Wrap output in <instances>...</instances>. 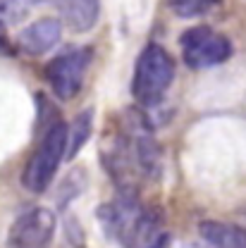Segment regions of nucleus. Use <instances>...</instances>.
<instances>
[{
    "mask_svg": "<svg viewBox=\"0 0 246 248\" xmlns=\"http://www.w3.org/2000/svg\"><path fill=\"white\" fill-rule=\"evenodd\" d=\"M175 81V60L172 55L158 46V43H148L134 67V79H131V93L134 98L151 108L155 103L163 100V95Z\"/></svg>",
    "mask_w": 246,
    "mask_h": 248,
    "instance_id": "1",
    "label": "nucleus"
},
{
    "mask_svg": "<svg viewBox=\"0 0 246 248\" xmlns=\"http://www.w3.org/2000/svg\"><path fill=\"white\" fill-rule=\"evenodd\" d=\"M55 234V215L48 208H31L17 217L7 234V248H46Z\"/></svg>",
    "mask_w": 246,
    "mask_h": 248,
    "instance_id": "5",
    "label": "nucleus"
},
{
    "mask_svg": "<svg viewBox=\"0 0 246 248\" xmlns=\"http://www.w3.org/2000/svg\"><path fill=\"white\" fill-rule=\"evenodd\" d=\"M62 36V22L60 19H53V17H46V19H38L29 24L27 29L19 31L17 36V46L22 53L27 55H43L48 53L53 46H58Z\"/></svg>",
    "mask_w": 246,
    "mask_h": 248,
    "instance_id": "6",
    "label": "nucleus"
},
{
    "mask_svg": "<svg viewBox=\"0 0 246 248\" xmlns=\"http://www.w3.org/2000/svg\"><path fill=\"white\" fill-rule=\"evenodd\" d=\"M65 136H67V126L62 122L50 124L43 131V139H41L38 148L33 151V155L29 157L24 174H22V184L27 191L43 193L50 186L60 162L65 160Z\"/></svg>",
    "mask_w": 246,
    "mask_h": 248,
    "instance_id": "2",
    "label": "nucleus"
},
{
    "mask_svg": "<svg viewBox=\"0 0 246 248\" xmlns=\"http://www.w3.org/2000/svg\"><path fill=\"white\" fill-rule=\"evenodd\" d=\"M0 53H2V55H12V43H10V38H7L5 22H0Z\"/></svg>",
    "mask_w": 246,
    "mask_h": 248,
    "instance_id": "12",
    "label": "nucleus"
},
{
    "mask_svg": "<svg viewBox=\"0 0 246 248\" xmlns=\"http://www.w3.org/2000/svg\"><path fill=\"white\" fill-rule=\"evenodd\" d=\"M60 10L62 24L67 29L84 33L96 27L100 15V0H55Z\"/></svg>",
    "mask_w": 246,
    "mask_h": 248,
    "instance_id": "7",
    "label": "nucleus"
},
{
    "mask_svg": "<svg viewBox=\"0 0 246 248\" xmlns=\"http://www.w3.org/2000/svg\"><path fill=\"white\" fill-rule=\"evenodd\" d=\"M167 2H170V7L177 17L186 19V17H198V15L208 12L215 0H167Z\"/></svg>",
    "mask_w": 246,
    "mask_h": 248,
    "instance_id": "10",
    "label": "nucleus"
},
{
    "mask_svg": "<svg viewBox=\"0 0 246 248\" xmlns=\"http://www.w3.org/2000/svg\"><path fill=\"white\" fill-rule=\"evenodd\" d=\"M167 244H170V236L160 232V234H158L155 239H151L148 244H144V246H139V248H165V246H167Z\"/></svg>",
    "mask_w": 246,
    "mask_h": 248,
    "instance_id": "13",
    "label": "nucleus"
},
{
    "mask_svg": "<svg viewBox=\"0 0 246 248\" xmlns=\"http://www.w3.org/2000/svg\"><path fill=\"white\" fill-rule=\"evenodd\" d=\"M93 131V110H82L72 124L67 126V136H65V160L77 157L79 151L86 146V141L91 139Z\"/></svg>",
    "mask_w": 246,
    "mask_h": 248,
    "instance_id": "9",
    "label": "nucleus"
},
{
    "mask_svg": "<svg viewBox=\"0 0 246 248\" xmlns=\"http://www.w3.org/2000/svg\"><path fill=\"white\" fill-rule=\"evenodd\" d=\"M184 248H208V246H203V244H189V246H184Z\"/></svg>",
    "mask_w": 246,
    "mask_h": 248,
    "instance_id": "15",
    "label": "nucleus"
},
{
    "mask_svg": "<svg viewBox=\"0 0 246 248\" xmlns=\"http://www.w3.org/2000/svg\"><path fill=\"white\" fill-rule=\"evenodd\" d=\"M182 58L191 69L215 67L232 58V43L225 33L211 27H191L180 38Z\"/></svg>",
    "mask_w": 246,
    "mask_h": 248,
    "instance_id": "3",
    "label": "nucleus"
},
{
    "mask_svg": "<svg viewBox=\"0 0 246 248\" xmlns=\"http://www.w3.org/2000/svg\"><path fill=\"white\" fill-rule=\"evenodd\" d=\"M29 5H43V2H50V0H27Z\"/></svg>",
    "mask_w": 246,
    "mask_h": 248,
    "instance_id": "14",
    "label": "nucleus"
},
{
    "mask_svg": "<svg viewBox=\"0 0 246 248\" xmlns=\"http://www.w3.org/2000/svg\"><path fill=\"white\" fill-rule=\"evenodd\" d=\"M198 234L208 248H246V227L206 219L198 224Z\"/></svg>",
    "mask_w": 246,
    "mask_h": 248,
    "instance_id": "8",
    "label": "nucleus"
},
{
    "mask_svg": "<svg viewBox=\"0 0 246 248\" xmlns=\"http://www.w3.org/2000/svg\"><path fill=\"white\" fill-rule=\"evenodd\" d=\"M27 12V0H0V22H19Z\"/></svg>",
    "mask_w": 246,
    "mask_h": 248,
    "instance_id": "11",
    "label": "nucleus"
},
{
    "mask_svg": "<svg viewBox=\"0 0 246 248\" xmlns=\"http://www.w3.org/2000/svg\"><path fill=\"white\" fill-rule=\"evenodd\" d=\"M91 62V50L89 48H67L60 55H55L46 67V77L53 93L60 100H72L86 77Z\"/></svg>",
    "mask_w": 246,
    "mask_h": 248,
    "instance_id": "4",
    "label": "nucleus"
}]
</instances>
